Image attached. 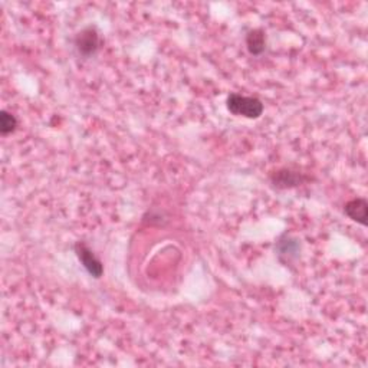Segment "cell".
I'll return each instance as SVG.
<instances>
[{"instance_id":"7a4b0ae2","label":"cell","mask_w":368,"mask_h":368,"mask_svg":"<svg viewBox=\"0 0 368 368\" xmlns=\"http://www.w3.org/2000/svg\"><path fill=\"white\" fill-rule=\"evenodd\" d=\"M73 46L76 53L84 60H89L101 48V36L98 29L89 25L75 35Z\"/></svg>"},{"instance_id":"277c9868","label":"cell","mask_w":368,"mask_h":368,"mask_svg":"<svg viewBox=\"0 0 368 368\" xmlns=\"http://www.w3.org/2000/svg\"><path fill=\"white\" fill-rule=\"evenodd\" d=\"M309 177H306L304 173L298 170H292L290 167H283L278 171H275L272 176H270V183L275 189L283 190V189H294L305 182H308Z\"/></svg>"},{"instance_id":"8992f818","label":"cell","mask_w":368,"mask_h":368,"mask_svg":"<svg viewBox=\"0 0 368 368\" xmlns=\"http://www.w3.org/2000/svg\"><path fill=\"white\" fill-rule=\"evenodd\" d=\"M344 213L350 218L351 220L367 226V219H368V203L362 198H356L350 202H347L344 206Z\"/></svg>"},{"instance_id":"3957f363","label":"cell","mask_w":368,"mask_h":368,"mask_svg":"<svg viewBox=\"0 0 368 368\" xmlns=\"http://www.w3.org/2000/svg\"><path fill=\"white\" fill-rule=\"evenodd\" d=\"M75 254L78 256L80 262L82 263V266L85 268L87 272L95 278V279H100L104 275V265L103 262L95 256L94 252L88 247V245L85 242H76L75 246Z\"/></svg>"},{"instance_id":"6da1fadb","label":"cell","mask_w":368,"mask_h":368,"mask_svg":"<svg viewBox=\"0 0 368 368\" xmlns=\"http://www.w3.org/2000/svg\"><path fill=\"white\" fill-rule=\"evenodd\" d=\"M227 109L236 115V117H245L249 120H256L263 114V103L258 96H246L238 92H231L226 100Z\"/></svg>"},{"instance_id":"52a82bcc","label":"cell","mask_w":368,"mask_h":368,"mask_svg":"<svg viewBox=\"0 0 368 368\" xmlns=\"http://www.w3.org/2000/svg\"><path fill=\"white\" fill-rule=\"evenodd\" d=\"M246 48L250 55L259 56L265 52L266 49V33L263 29L256 28V29H250L246 33Z\"/></svg>"},{"instance_id":"ba28073f","label":"cell","mask_w":368,"mask_h":368,"mask_svg":"<svg viewBox=\"0 0 368 368\" xmlns=\"http://www.w3.org/2000/svg\"><path fill=\"white\" fill-rule=\"evenodd\" d=\"M17 127V119L8 111H0V132L2 135L12 134Z\"/></svg>"},{"instance_id":"5b68a950","label":"cell","mask_w":368,"mask_h":368,"mask_svg":"<svg viewBox=\"0 0 368 368\" xmlns=\"http://www.w3.org/2000/svg\"><path fill=\"white\" fill-rule=\"evenodd\" d=\"M275 252L279 258V261L288 266L292 263L294 261H297L299 258V252H301V243L297 238L290 236L288 234H283L277 245H275Z\"/></svg>"}]
</instances>
